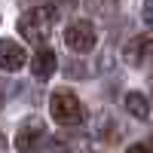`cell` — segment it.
Instances as JSON below:
<instances>
[{
	"instance_id": "obj_1",
	"label": "cell",
	"mask_w": 153,
	"mask_h": 153,
	"mask_svg": "<svg viewBox=\"0 0 153 153\" xmlns=\"http://www.w3.org/2000/svg\"><path fill=\"white\" fill-rule=\"evenodd\" d=\"M55 19H58V9L52 3L49 6H34V9L19 16V34L25 40H31V43H43L49 37V31H52Z\"/></svg>"
},
{
	"instance_id": "obj_2",
	"label": "cell",
	"mask_w": 153,
	"mask_h": 153,
	"mask_svg": "<svg viewBox=\"0 0 153 153\" xmlns=\"http://www.w3.org/2000/svg\"><path fill=\"white\" fill-rule=\"evenodd\" d=\"M49 110H52V120L68 126V129L83 123V104L71 89H55L52 98H49Z\"/></svg>"
},
{
	"instance_id": "obj_3",
	"label": "cell",
	"mask_w": 153,
	"mask_h": 153,
	"mask_svg": "<svg viewBox=\"0 0 153 153\" xmlns=\"http://www.w3.org/2000/svg\"><path fill=\"white\" fill-rule=\"evenodd\" d=\"M43 141H46V126H43V120L31 117V120H25L19 126V132H16L19 153H37V150L43 147Z\"/></svg>"
},
{
	"instance_id": "obj_4",
	"label": "cell",
	"mask_w": 153,
	"mask_h": 153,
	"mask_svg": "<svg viewBox=\"0 0 153 153\" xmlns=\"http://www.w3.org/2000/svg\"><path fill=\"white\" fill-rule=\"evenodd\" d=\"M95 28H92V22H86V19H80V22H71L68 28H65V43L74 49V52H92L95 49Z\"/></svg>"
},
{
	"instance_id": "obj_5",
	"label": "cell",
	"mask_w": 153,
	"mask_h": 153,
	"mask_svg": "<svg viewBox=\"0 0 153 153\" xmlns=\"http://www.w3.org/2000/svg\"><path fill=\"white\" fill-rule=\"evenodd\" d=\"M123 55H126V61H129L132 68H144V65H150V61H153V37H147V34L132 37V40L126 43Z\"/></svg>"
},
{
	"instance_id": "obj_6",
	"label": "cell",
	"mask_w": 153,
	"mask_h": 153,
	"mask_svg": "<svg viewBox=\"0 0 153 153\" xmlns=\"http://www.w3.org/2000/svg\"><path fill=\"white\" fill-rule=\"evenodd\" d=\"M28 55H25V49L12 40H0V71H19Z\"/></svg>"
},
{
	"instance_id": "obj_7",
	"label": "cell",
	"mask_w": 153,
	"mask_h": 153,
	"mask_svg": "<svg viewBox=\"0 0 153 153\" xmlns=\"http://www.w3.org/2000/svg\"><path fill=\"white\" fill-rule=\"evenodd\" d=\"M31 74L37 80H49V76L55 74V52L52 49H37V55L31 58Z\"/></svg>"
},
{
	"instance_id": "obj_8",
	"label": "cell",
	"mask_w": 153,
	"mask_h": 153,
	"mask_svg": "<svg viewBox=\"0 0 153 153\" xmlns=\"http://www.w3.org/2000/svg\"><path fill=\"white\" fill-rule=\"evenodd\" d=\"M126 107H129V113L138 117V120H147L150 117V104H147V98L141 92H129V95H126Z\"/></svg>"
},
{
	"instance_id": "obj_9",
	"label": "cell",
	"mask_w": 153,
	"mask_h": 153,
	"mask_svg": "<svg viewBox=\"0 0 153 153\" xmlns=\"http://www.w3.org/2000/svg\"><path fill=\"white\" fill-rule=\"evenodd\" d=\"M86 6L92 12H98V16H110V12L120 6V0H86Z\"/></svg>"
},
{
	"instance_id": "obj_10",
	"label": "cell",
	"mask_w": 153,
	"mask_h": 153,
	"mask_svg": "<svg viewBox=\"0 0 153 153\" xmlns=\"http://www.w3.org/2000/svg\"><path fill=\"white\" fill-rule=\"evenodd\" d=\"M141 16L147 25H153V0H144V9H141Z\"/></svg>"
},
{
	"instance_id": "obj_11",
	"label": "cell",
	"mask_w": 153,
	"mask_h": 153,
	"mask_svg": "<svg viewBox=\"0 0 153 153\" xmlns=\"http://www.w3.org/2000/svg\"><path fill=\"white\" fill-rule=\"evenodd\" d=\"M126 153H153V147H150V144H132Z\"/></svg>"
},
{
	"instance_id": "obj_12",
	"label": "cell",
	"mask_w": 153,
	"mask_h": 153,
	"mask_svg": "<svg viewBox=\"0 0 153 153\" xmlns=\"http://www.w3.org/2000/svg\"><path fill=\"white\" fill-rule=\"evenodd\" d=\"M3 150H6V138L0 135V153H3Z\"/></svg>"
},
{
	"instance_id": "obj_13",
	"label": "cell",
	"mask_w": 153,
	"mask_h": 153,
	"mask_svg": "<svg viewBox=\"0 0 153 153\" xmlns=\"http://www.w3.org/2000/svg\"><path fill=\"white\" fill-rule=\"evenodd\" d=\"M52 3H68V6H71V3H74V0H52Z\"/></svg>"
}]
</instances>
